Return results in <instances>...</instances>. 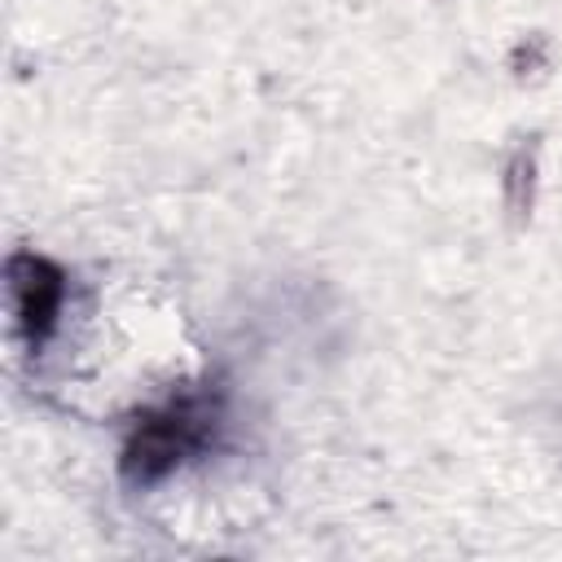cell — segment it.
Instances as JSON below:
<instances>
[{
	"label": "cell",
	"instance_id": "7a4b0ae2",
	"mask_svg": "<svg viewBox=\"0 0 562 562\" xmlns=\"http://www.w3.org/2000/svg\"><path fill=\"white\" fill-rule=\"evenodd\" d=\"M4 285H9V312L18 334L31 347H44L66 312V272L48 255L35 250H13L4 263Z\"/></svg>",
	"mask_w": 562,
	"mask_h": 562
},
{
	"label": "cell",
	"instance_id": "3957f363",
	"mask_svg": "<svg viewBox=\"0 0 562 562\" xmlns=\"http://www.w3.org/2000/svg\"><path fill=\"white\" fill-rule=\"evenodd\" d=\"M536 198V145H518L505 162V206L522 220Z\"/></svg>",
	"mask_w": 562,
	"mask_h": 562
},
{
	"label": "cell",
	"instance_id": "6da1fadb",
	"mask_svg": "<svg viewBox=\"0 0 562 562\" xmlns=\"http://www.w3.org/2000/svg\"><path fill=\"white\" fill-rule=\"evenodd\" d=\"M220 426H224V391L215 382H202L162 400L158 408L140 413L123 439V452H119L123 483L127 487L162 483L184 457L211 448Z\"/></svg>",
	"mask_w": 562,
	"mask_h": 562
}]
</instances>
